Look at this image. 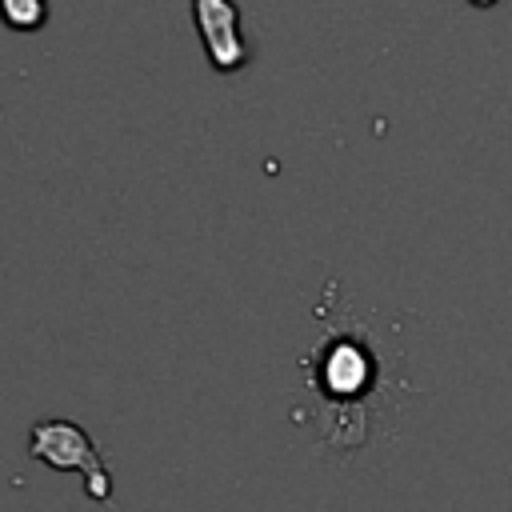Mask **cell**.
Masks as SVG:
<instances>
[{
  "label": "cell",
  "mask_w": 512,
  "mask_h": 512,
  "mask_svg": "<svg viewBox=\"0 0 512 512\" xmlns=\"http://www.w3.org/2000/svg\"><path fill=\"white\" fill-rule=\"evenodd\" d=\"M0 16H4L12 28L32 32V28L44 24V16H48V0H0Z\"/></svg>",
  "instance_id": "277c9868"
},
{
  "label": "cell",
  "mask_w": 512,
  "mask_h": 512,
  "mask_svg": "<svg viewBox=\"0 0 512 512\" xmlns=\"http://www.w3.org/2000/svg\"><path fill=\"white\" fill-rule=\"evenodd\" d=\"M28 452L32 460L56 468V472H80L84 488L92 500H112V472L104 468L100 448L76 420H36L28 432Z\"/></svg>",
  "instance_id": "6da1fadb"
},
{
  "label": "cell",
  "mask_w": 512,
  "mask_h": 512,
  "mask_svg": "<svg viewBox=\"0 0 512 512\" xmlns=\"http://www.w3.org/2000/svg\"><path fill=\"white\" fill-rule=\"evenodd\" d=\"M192 16L220 72H232L248 60V44L240 36V8L232 0H192Z\"/></svg>",
  "instance_id": "7a4b0ae2"
},
{
  "label": "cell",
  "mask_w": 512,
  "mask_h": 512,
  "mask_svg": "<svg viewBox=\"0 0 512 512\" xmlns=\"http://www.w3.org/2000/svg\"><path fill=\"white\" fill-rule=\"evenodd\" d=\"M472 4H492V0H472Z\"/></svg>",
  "instance_id": "5b68a950"
},
{
  "label": "cell",
  "mask_w": 512,
  "mask_h": 512,
  "mask_svg": "<svg viewBox=\"0 0 512 512\" xmlns=\"http://www.w3.org/2000/svg\"><path fill=\"white\" fill-rule=\"evenodd\" d=\"M372 368H368V356L364 348L348 344V340H336V348L324 356V384L328 392H340V396H352L368 384Z\"/></svg>",
  "instance_id": "3957f363"
}]
</instances>
